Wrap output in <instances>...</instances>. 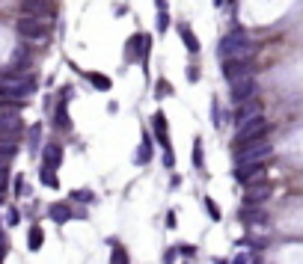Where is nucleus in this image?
<instances>
[{"instance_id": "nucleus-1", "label": "nucleus", "mask_w": 303, "mask_h": 264, "mask_svg": "<svg viewBox=\"0 0 303 264\" xmlns=\"http://www.w3.org/2000/svg\"><path fill=\"white\" fill-rule=\"evenodd\" d=\"M36 92V77L33 74H21V71H6L0 77V98H15L24 101Z\"/></svg>"}, {"instance_id": "nucleus-2", "label": "nucleus", "mask_w": 303, "mask_h": 264, "mask_svg": "<svg viewBox=\"0 0 303 264\" xmlns=\"http://www.w3.org/2000/svg\"><path fill=\"white\" fill-rule=\"evenodd\" d=\"M256 54V42H250V36H244L241 30L229 33L220 42V57L223 60H253Z\"/></svg>"}, {"instance_id": "nucleus-3", "label": "nucleus", "mask_w": 303, "mask_h": 264, "mask_svg": "<svg viewBox=\"0 0 303 264\" xmlns=\"http://www.w3.org/2000/svg\"><path fill=\"white\" fill-rule=\"evenodd\" d=\"M273 155V146L268 140H250V143H241L235 149V166L238 164H256V161H268Z\"/></svg>"}, {"instance_id": "nucleus-4", "label": "nucleus", "mask_w": 303, "mask_h": 264, "mask_svg": "<svg viewBox=\"0 0 303 264\" xmlns=\"http://www.w3.org/2000/svg\"><path fill=\"white\" fill-rule=\"evenodd\" d=\"M268 131V119L259 113V116H253V119H247V122H241L235 131V143L241 146V143H250V140H259L262 134Z\"/></svg>"}, {"instance_id": "nucleus-5", "label": "nucleus", "mask_w": 303, "mask_h": 264, "mask_svg": "<svg viewBox=\"0 0 303 264\" xmlns=\"http://www.w3.org/2000/svg\"><path fill=\"white\" fill-rule=\"evenodd\" d=\"M18 36H24V39H45L48 36V27H45V18H39V15H21L18 18Z\"/></svg>"}, {"instance_id": "nucleus-6", "label": "nucleus", "mask_w": 303, "mask_h": 264, "mask_svg": "<svg viewBox=\"0 0 303 264\" xmlns=\"http://www.w3.org/2000/svg\"><path fill=\"white\" fill-rule=\"evenodd\" d=\"M24 131V122L18 113L12 110H3L0 113V143H15V137Z\"/></svg>"}, {"instance_id": "nucleus-7", "label": "nucleus", "mask_w": 303, "mask_h": 264, "mask_svg": "<svg viewBox=\"0 0 303 264\" xmlns=\"http://www.w3.org/2000/svg\"><path fill=\"white\" fill-rule=\"evenodd\" d=\"M229 86H232V101H235V104H244V101H250L253 95H256V77H253V74L238 77V80H232Z\"/></svg>"}, {"instance_id": "nucleus-8", "label": "nucleus", "mask_w": 303, "mask_h": 264, "mask_svg": "<svg viewBox=\"0 0 303 264\" xmlns=\"http://www.w3.org/2000/svg\"><path fill=\"white\" fill-rule=\"evenodd\" d=\"M247 74H253V60H223V77L229 83Z\"/></svg>"}, {"instance_id": "nucleus-9", "label": "nucleus", "mask_w": 303, "mask_h": 264, "mask_svg": "<svg viewBox=\"0 0 303 264\" xmlns=\"http://www.w3.org/2000/svg\"><path fill=\"white\" fill-rule=\"evenodd\" d=\"M270 193H273V187H270L268 181H262V184H250L247 193H244V208H256V205H262Z\"/></svg>"}, {"instance_id": "nucleus-10", "label": "nucleus", "mask_w": 303, "mask_h": 264, "mask_svg": "<svg viewBox=\"0 0 303 264\" xmlns=\"http://www.w3.org/2000/svg\"><path fill=\"white\" fill-rule=\"evenodd\" d=\"M262 164H265V161H256V164H238V166H235V178L241 181V184H247V181L259 178V172H262Z\"/></svg>"}, {"instance_id": "nucleus-11", "label": "nucleus", "mask_w": 303, "mask_h": 264, "mask_svg": "<svg viewBox=\"0 0 303 264\" xmlns=\"http://www.w3.org/2000/svg\"><path fill=\"white\" fill-rule=\"evenodd\" d=\"M152 131H155V140H158L164 149H169V140H167V119H164V113H155V116H152Z\"/></svg>"}, {"instance_id": "nucleus-12", "label": "nucleus", "mask_w": 303, "mask_h": 264, "mask_svg": "<svg viewBox=\"0 0 303 264\" xmlns=\"http://www.w3.org/2000/svg\"><path fill=\"white\" fill-rule=\"evenodd\" d=\"M262 113V107L256 104V101H244V104H238V113H235V122L241 125V122H247V119H253V116H259Z\"/></svg>"}, {"instance_id": "nucleus-13", "label": "nucleus", "mask_w": 303, "mask_h": 264, "mask_svg": "<svg viewBox=\"0 0 303 264\" xmlns=\"http://www.w3.org/2000/svg\"><path fill=\"white\" fill-rule=\"evenodd\" d=\"M42 158H45V166L57 169V166L63 164V149H60L57 143H48V146H45V152H42Z\"/></svg>"}, {"instance_id": "nucleus-14", "label": "nucleus", "mask_w": 303, "mask_h": 264, "mask_svg": "<svg viewBox=\"0 0 303 264\" xmlns=\"http://www.w3.org/2000/svg\"><path fill=\"white\" fill-rule=\"evenodd\" d=\"M21 12H24V15H39V18H45V15H48V3H45V0H21Z\"/></svg>"}, {"instance_id": "nucleus-15", "label": "nucleus", "mask_w": 303, "mask_h": 264, "mask_svg": "<svg viewBox=\"0 0 303 264\" xmlns=\"http://www.w3.org/2000/svg\"><path fill=\"white\" fill-rule=\"evenodd\" d=\"M178 36H181V42H184V48H187L190 54L199 51V42H196V36H193V30H190L187 24H178Z\"/></svg>"}, {"instance_id": "nucleus-16", "label": "nucleus", "mask_w": 303, "mask_h": 264, "mask_svg": "<svg viewBox=\"0 0 303 264\" xmlns=\"http://www.w3.org/2000/svg\"><path fill=\"white\" fill-rule=\"evenodd\" d=\"M48 217H51L54 223H68V220H71V208H68V205H63V202H57V205H51Z\"/></svg>"}, {"instance_id": "nucleus-17", "label": "nucleus", "mask_w": 303, "mask_h": 264, "mask_svg": "<svg viewBox=\"0 0 303 264\" xmlns=\"http://www.w3.org/2000/svg\"><path fill=\"white\" fill-rule=\"evenodd\" d=\"M39 178H42V184H45V187H60L57 169H51V166H42V169H39Z\"/></svg>"}, {"instance_id": "nucleus-18", "label": "nucleus", "mask_w": 303, "mask_h": 264, "mask_svg": "<svg viewBox=\"0 0 303 264\" xmlns=\"http://www.w3.org/2000/svg\"><path fill=\"white\" fill-rule=\"evenodd\" d=\"M42 243H45V231L39 229V226H33L30 234H27V246L30 249H42Z\"/></svg>"}, {"instance_id": "nucleus-19", "label": "nucleus", "mask_w": 303, "mask_h": 264, "mask_svg": "<svg viewBox=\"0 0 303 264\" xmlns=\"http://www.w3.org/2000/svg\"><path fill=\"white\" fill-rule=\"evenodd\" d=\"M15 155H18V146H15V143H0V166L9 164Z\"/></svg>"}, {"instance_id": "nucleus-20", "label": "nucleus", "mask_w": 303, "mask_h": 264, "mask_svg": "<svg viewBox=\"0 0 303 264\" xmlns=\"http://www.w3.org/2000/svg\"><path fill=\"white\" fill-rule=\"evenodd\" d=\"M86 77H89V83H92V86H98L101 92H107V89H110V77H107V74H98V71H89Z\"/></svg>"}, {"instance_id": "nucleus-21", "label": "nucleus", "mask_w": 303, "mask_h": 264, "mask_svg": "<svg viewBox=\"0 0 303 264\" xmlns=\"http://www.w3.org/2000/svg\"><path fill=\"white\" fill-rule=\"evenodd\" d=\"M149 161H152V140L146 137V140H143V146L137 149V164H149Z\"/></svg>"}, {"instance_id": "nucleus-22", "label": "nucleus", "mask_w": 303, "mask_h": 264, "mask_svg": "<svg viewBox=\"0 0 303 264\" xmlns=\"http://www.w3.org/2000/svg\"><path fill=\"white\" fill-rule=\"evenodd\" d=\"M110 264H131V261H128V252H125L122 246H113V252H110Z\"/></svg>"}, {"instance_id": "nucleus-23", "label": "nucleus", "mask_w": 303, "mask_h": 264, "mask_svg": "<svg viewBox=\"0 0 303 264\" xmlns=\"http://www.w3.org/2000/svg\"><path fill=\"white\" fill-rule=\"evenodd\" d=\"M205 211H208V217H211L214 223H220V217H223V214H220V208H217V202H214V199H205Z\"/></svg>"}, {"instance_id": "nucleus-24", "label": "nucleus", "mask_w": 303, "mask_h": 264, "mask_svg": "<svg viewBox=\"0 0 303 264\" xmlns=\"http://www.w3.org/2000/svg\"><path fill=\"white\" fill-rule=\"evenodd\" d=\"M54 122H57L60 128H71V122H68V116H66V107H63V104L57 107V116H54Z\"/></svg>"}, {"instance_id": "nucleus-25", "label": "nucleus", "mask_w": 303, "mask_h": 264, "mask_svg": "<svg viewBox=\"0 0 303 264\" xmlns=\"http://www.w3.org/2000/svg\"><path fill=\"white\" fill-rule=\"evenodd\" d=\"M155 95H158V98H167V95H172V86H169L164 77L158 80V89H155Z\"/></svg>"}, {"instance_id": "nucleus-26", "label": "nucleus", "mask_w": 303, "mask_h": 264, "mask_svg": "<svg viewBox=\"0 0 303 264\" xmlns=\"http://www.w3.org/2000/svg\"><path fill=\"white\" fill-rule=\"evenodd\" d=\"M202 164H205V161H202V140H196V143H193V166L202 169Z\"/></svg>"}, {"instance_id": "nucleus-27", "label": "nucleus", "mask_w": 303, "mask_h": 264, "mask_svg": "<svg viewBox=\"0 0 303 264\" xmlns=\"http://www.w3.org/2000/svg\"><path fill=\"white\" fill-rule=\"evenodd\" d=\"M155 27H158V33H164V30L169 27V15H167V9H161V12H158V24H155Z\"/></svg>"}, {"instance_id": "nucleus-28", "label": "nucleus", "mask_w": 303, "mask_h": 264, "mask_svg": "<svg viewBox=\"0 0 303 264\" xmlns=\"http://www.w3.org/2000/svg\"><path fill=\"white\" fill-rule=\"evenodd\" d=\"M9 187V169H6V164L0 166V193Z\"/></svg>"}, {"instance_id": "nucleus-29", "label": "nucleus", "mask_w": 303, "mask_h": 264, "mask_svg": "<svg viewBox=\"0 0 303 264\" xmlns=\"http://www.w3.org/2000/svg\"><path fill=\"white\" fill-rule=\"evenodd\" d=\"M71 196L77 199V202H89V199H92V193H89V190H74Z\"/></svg>"}, {"instance_id": "nucleus-30", "label": "nucleus", "mask_w": 303, "mask_h": 264, "mask_svg": "<svg viewBox=\"0 0 303 264\" xmlns=\"http://www.w3.org/2000/svg\"><path fill=\"white\" fill-rule=\"evenodd\" d=\"M6 223H9V226H15V223H18V211H15V208H9V211H6Z\"/></svg>"}, {"instance_id": "nucleus-31", "label": "nucleus", "mask_w": 303, "mask_h": 264, "mask_svg": "<svg viewBox=\"0 0 303 264\" xmlns=\"http://www.w3.org/2000/svg\"><path fill=\"white\" fill-rule=\"evenodd\" d=\"M175 252H178V249H169L167 255H164V264H172V261H175Z\"/></svg>"}, {"instance_id": "nucleus-32", "label": "nucleus", "mask_w": 303, "mask_h": 264, "mask_svg": "<svg viewBox=\"0 0 303 264\" xmlns=\"http://www.w3.org/2000/svg\"><path fill=\"white\" fill-rule=\"evenodd\" d=\"M0 261H3V243H0Z\"/></svg>"}, {"instance_id": "nucleus-33", "label": "nucleus", "mask_w": 303, "mask_h": 264, "mask_svg": "<svg viewBox=\"0 0 303 264\" xmlns=\"http://www.w3.org/2000/svg\"><path fill=\"white\" fill-rule=\"evenodd\" d=\"M0 196H3V193H0Z\"/></svg>"}]
</instances>
